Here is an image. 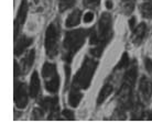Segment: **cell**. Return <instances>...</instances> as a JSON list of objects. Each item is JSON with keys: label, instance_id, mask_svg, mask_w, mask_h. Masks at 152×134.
I'll return each mask as SVG.
<instances>
[{"label": "cell", "instance_id": "5bb4252c", "mask_svg": "<svg viewBox=\"0 0 152 134\" xmlns=\"http://www.w3.org/2000/svg\"><path fill=\"white\" fill-rule=\"evenodd\" d=\"M34 50H31L28 52V54L26 55V57L22 59V69L23 73L27 74L30 70L31 66L33 65V62H34Z\"/></svg>", "mask_w": 152, "mask_h": 134}, {"label": "cell", "instance_id": "7c38bea8", "mask_svg": "<svg viewBox=\"0 0 152 134\" xmlns=\"http://www.w3.org/2000/svg\"><path fill=\"white\" fill-rule=\"evenodd\" d=\"M40 92V79H39V75L37 72H33L32 76H31L30 79V86H29V93L32 98H35V97L39 95Z\"/></svg>", "mask_w": 152, "mask_h": 134}, {"label": "cell", "instance_id": "d4e9b609", "mask_svg": "<svg viewBox=\"0 0 152 134\" xmlns=\"http://www.w3.org/2000/svg\"><path fill=\"white\" fill-rule=\"evenodd\" d=\"M63 115L69 120H74V118H75V117H74V112L71 111V110H67V109L63 110Z\"/></svg>", "mask_w": 152, "mask_h": 134}, {"label": "cell", "instance_id": "603a6c76", "mask_svg": "<svg viewBox=\"0 0 152 134\" xmlns=\"http://www.w3.org/2000/svg\"><path fill=\"white\" fill-rule=\"evenodd\" d=\"M43 109H34L33 110V113H32V118L34 120H39V119H41L42 117H43Z\"/></svg>", "mask_w": 152, "mask_h": 134}, {"label": "cell", "instance_id": "8fae6325", "mask_svg": "<svg viewBox=\"0 0 152 134\" xmlns=\"http://www.w3.org/2000/svg\"><path fill=\"white\" fill-rule=\"evenodd\" d=\"M147 30L148 28L145 25V23H140L134 30H133V34H132V42L134 43V45H140L143 38H145L147 35Z\"/></svg>", "mask_w": 152, "mask_h": 134}, {"label": "cell", "instance_id": "ba28073f", "mask_svg": "<svg viewBox=\"0 0 152 134\" xmlns=\"http://www.w3.org/2000/svg\"><path fill=\"white\" fill-rule=\"evenodd\" d=\"M28 14V2L27 0H22L21 1V4L19 7V10H18V13H17V18L15 20V38H17L18 35L20 33V30L21 28L23 27L24 24V21H26V18H27Z\"/></svg>", "mask_w": 152, "mask_h": 134}, {"label": "cell", "instance_id": "52a82bcc", "mask_svg": "<svg viewBox=\"0 0 152 134\" xmlns=\"http://www.w3.org/2000/svg\"><path fill=\"white\" fill-rule=\"evenodd\" d=\"M40 106L44 111H49V119L54 120L58 117V98L56 97H48L40 101Z\"/></svg>", "mask_w": 152, "mask_h": 134}, {"label": "cell", "instance_id": "83f0119b", "mask_svg": "<svg viewBox=\"0 0 152 134\" xmlns=\"http://www.w3.org/2000/svg\"><path fill=\"white\" fill-rule=\"evenodd\" d=\"M134 25H136V18L132 17L131 19L129 20V27L131 30H134Z\"/></svg>", "mask_w": 152, "mask_h": 134}, {"label": "cell", "instance_id": "f546056e", "mask_svg": "<svg viewBox=\"0 0 152 134\" xmlns=\"http://www.w3.org/2000/svg\"><path fill=\"white\" fill-rule=\"evenodd\" d=\"M149 118H150V120H152V112L150 113V115H149Z\"/></svg>", "mask_w": 152, "mask_h": 134}, {"label": "cell", "instance_id": "4fadbf2b", "mask_svg": "<svg viewBox=\"0 0 152 134\" xmlns=\"http://www.w3.org/2000/svg\"><path fill=\"white\" fill-rule=\"evenodd\" d=\"M80 90V89L75 88V87H72V89H71L69 95V104H71V107L76 108L80 104V100L83 98V95H82V92Z\"/></svg>", "mask_w": 152, "mask_h": 134}, {"label": "cell", "instance_id": "8992f818", "mask_svg": "<svg viewBox=\"0 0 152 134\" xmlns=\"http://www.w3.org/2000/svg\"><path fill=\"white\" fill-rule=\"evenodd\" d=\"M15 102L18 109H24L28 106V92L26 85L21 81L15 83Z\"/></svg>", "mask_w": 152, "mask_h": 134}, {"label": "cell", "instance_id": "ffe728a7", "mask_svg": "<svg viewBox=\"0 0 152 134\" xmlns=\"http://www.w3.org/2000/svg\"><path fill=\"white\" fill-rule=\"evenodd\" d=\"M126 66H129V57H128V54L124 53V54H122L121 59H120V62L118 63V65L116 66V68H115V69L124 68V67H126Z\"/></svg>", "mask_w": 152, "mask_h": 134}, {"label": "cell", "instance_id": "9a60e30c", "mask_svg": "<svg viewBox=\"0 0 152 134\" xmlns=\"http://www.w3.org/2000/svg\"><path fill=\"white\" fill-rule=\"evenodd\" d=\"M80 11L77 9V10H74V11L69 15V18L66 19V22H65V25L67 28H73V27H76L80 21Z\"/></svg>", "mask_w": 152, "mask_h": 134}, {"label": "cell", "instance_id": "ac0fdd59", "mask_svg": "<svg viewBox=\"0 0 152 134\" xmlns=\"http://www.w3.org/2000/svg\"><path fill=\"white\" fill-rule=\"evenodd\" d=\"M143 117V107L140 102L136 104L134 108H133V111H132V119L133 120H141Z\"/></svg>", "mask_w": 152, "mask_h": 134}, {"label": "cell", "instance_id": "4316f807", "mask_svg": "<svg viewBox=\"0 0 152 134\" xmlns=\"http://www.w3.org/2000/svg\"><path fill=\"white\" fill-rule=\"evenodd\" d=\"M20 76V66L18 65V62L15 61V77L17 78V77Z\"/></svg>", "mask_w": 152, "mask_h": 134}, {"label": "cell", "instance_id": "3957f363", "mask_svg": "<svg viewBox=\"0 0 152 134\" xmlns=\"http://www.w3.org/2000/svg\"><path fill=\"white\" fill-rule=\"evenodd\" d=\"M97 65H98V62L94 57L85 58L80 70L77 72L76 76L74 77L72 87L78 89H87L91 83Z\"/></svg>", "mask_w": 152, "mask_h": 134}, {"label": "cell", "instance_id": "e0dca14e", "mask_svg": "<svg viewBox=\"0 0 152 134\" xmlns=\"http://www.w3.org/2000/svg\"><path fill=\"white\" fill-rule=\"evenodd\" d=\"M140 11L143 18H152V0H143L140 6Z\"/></svg>", "mask_w": 152, "mask_h": 134}, {"label": "cell", "instance_id": "5b68a950", "mask_svg": "<svg viewBox=\"0 0 152 134\" xmlns=\"http://www.w3.org/2000/svg\"><path fill=\"white\" fill-rule=\"evenodd\" d=\"M42 76L45 83V88L49 92H57L60 88V77L57 75L56 67L49 62L44 63L42 68Z\"/></svg>", "mask_w": 152, "mask_h": 134}, {"label": "cell", "instance_id": "7402d4cb", "mask_svg": "<svg viewBox=\"0 0 152 134\" xmlns=\"http://www.w3.org/2000/svg\"><path fill=\"white\" fill-rule=\"evenodd\" d=\"M100 0H83V4L86 8L89 9H96L99 6Z\"/></svg>", "mask_w": 152, "mask_h": 134}, {"label": "cell", "instance_id": "d6986e66", "mask_svg": "<svg viewBox=\"0 0 152 134\" xmlns=\"http://www.w3.org/2000/svg\"><path fill=\"white\" fill-rule=\"evenodd\" d=\"M75 4V0H58V8L60 11H66Z\"/></svg>", "mask_w": 152, "mask_h": 134}, {"label": "cell", "instance_id": "cb8c5ba5", "mask_svg": "<svg viewBox=\"0 0 152 134\" xmlns=\"http://www.w3.org/2000/svg\"><path fill=\"white\" fill-rule=\"evenodd\" d=\"M145 66L147 72L150 74H152V59L151 58H145Z\"/></svg>", "mask_w": 152, "mask_h": 134}, {"label": "cell", "instance_id": "7a4b0ae2", "mask_svg": "<svg viewBox=\"0 0 152 134\" xmlns=\"http://www.w3.org/2000/svg\"><path fill=\"white\" fill-rule=\"evenodd\" d=\"M88 33H89L88 30H84V29L66 32L64 42H63V54H62V56H63V59L67 64L72 62L74 55L83 46Z\"/></svg>", "mask_w": 152, "mask_h": 134}, {"label": "cell", "instance_id": "30bf717a", "mask_svg": "<svg viewBox=\"0 0 152 134\" xmlns=\"http://www.w3.org/2000/svg\"><path fill=\"white\" fill-rule=\"evenodd\" d=\"M139 89L142 99L145 101H148L152 96V83L147 77H142L139 83Z\"/></svg>", "mask_w": 152, "mask_h": 134}, {"label": "cell", "instance_id": "44dd1931", "mask_svg": "<svg viewBox=\"0 0 152 134\" xmlns=\"http://www.w3.org/2000/svg\"><path fill=\"white\" fill-rule=\"evenodd\" d=\"M133 4H134V1H133V0H122V7H124V10H125L127 13H129V12L132 11Z\"/></svg>", "mask_w": 152, "mask_h": 134}, {"label": "cell", "instance_id": "6da1fadb", "mask_svg": "<svg viewBox=\"0 0 152 134\" xmlns=\"http://www.w3.org/2000/svg\"><path fill=\"white\" fill-rule=\"evenodd\" d=\"M91 45H94L95 47L91 51L93 56L99 57L103 53L105 46L108 44L113 36V23H111V15L108 12H104L96 28H93L89 32Z\"/></svg>", "mask_w": 152, "mask_h": 134}, {"label": "cell", "instance_id": "f1b7e54d", "mask_svg": "<svg viewBox=\"0 0 152 134\" xmlns=\"http://www.w3.org/2000/svg\"><path fill=\"white\" fill-rule=\"evenodd\" d=\"M106 7L108 8V9H111V8H113V2H111L110 0H107L106 1Z\"/></svg>", "mask_w": 152, "mask_h": 134}, {"label": "cell", "instance_id": "277c9868", "mask_svg": "<svg viewBox=\"0 0 152 134\" xmlns=\"http://www.w3.org/2000/svg\"><path fill=\"white\" fill-rule=\"evenodd\" d=\"M58 38H60V24L54 21L50 24L45 32V52L50 58H54L58 53Z\"/></svg>", "mask_w": 152, "mask_h": 134}, {"label": "cell", "instance_id": "484cf974", "mask_svg": "<svg viewBox=\"0 0 152 134\" xmlns=\"http://www.w3.org/2000/svg\"><path fill=\"white\" fill-rule=\"evenodd\" d=\"M93 19H94V13H93V12L85 13V17H84V21H85V22H91Z\"/></svg>", "mask_w": 152, "mask_h": 134}, {"label": "cell", "instance_id": "9c48e42d", "mask_svg": "<svg viewBox=\"0 0 152 134\" xmlns=\"http://www.w3.org/2000/svg\"><path fill=\"white\" fill-rule=\"evenodd\" d=\"M33 43V38H28L26 35H22L20 38H15V56H19L26 51L27 47L31 45Z\"/></svg>", "mask_w": 152, "mask_h": 134}, {"label": "cell", "instance_id": "2e32d148", "mask_svg": "<svg viewBox=\"0 0 152 134\" xmlns=\"http://www.w3.org/2000/svg\"><path fill=\"white\" fill-rule=\"evenodd\" d=\"M113 92V86L110 84H106L104 86L98 95V98H97V104H102L105 101V100L110 96V93Z\"/></svg>", "mask_w": 152, "mask_h": 134}]
</instances>
